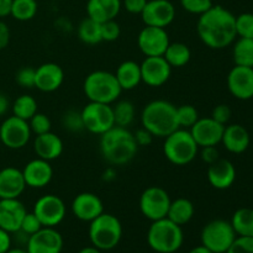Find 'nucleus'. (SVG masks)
Masks as SVG:
<instances>
[{
	"instance_id": "obj_21",
	"label": "nucleus",
	"mask_w": 253,
	"mask_h": 253,
	"mask_svg": "<svg viewBox=\"0 0 253 253\" xmlns=\"http://www.w3.org/2000/svg\"><path fill=\"white\" fill-rule=\"evenodd\" d=\"M27 210L17 199H0V227L10 234L19 231Z\"/></svg>"
},
{
	"instance_id": "obj_43",
	"label": "nucleus",
	"mask_w": 253,
	"mask_h": 253,
	"mask_svg": "<svg viewBox=\"0 0 253 253\" xmlns=\"http://www.w3.org/2000/svg\"><path fill=\"white\" fill-rule=\"evenodd\" d=\"M121 27L115 20H109L101 24V39L106 42H114L120 37Z\"/></svg>"
},
{
	"instance_id": "obj_34",
	"label": "nucleus",
	"mask_w": 253,
	"mask_h": 253,
	"mask_svg": "<svg viewBox=\"0 0 253 253\" xmlns=\"http://www.w3.org/2000/svg\"><path fill=\"white\" fill-rule=\"evenodd\" d=\"M78 37L86 44H96L103 41L101 39V24L94 21L90 17L82 20L78 26Z\"/></svg>"
},
{
	"instance_id": "obj_18",
	"label": "nucleus",
	"mask_w": 253,
	"mask_h": 253,
	"mask_svg": "<svg viewBox=\"0 0 253 253\" xmlns=\"http://www.w3.org/2000/svg\"><path fill=\"white\" fill-rule=\"evenodd\" d=\"M229 91L239 100L253 98V68L235 66L227 76Z\"/></svg>"
},
{
	"instance_id": "obj_26",
	"label": "nucleus",
	"mask_w": 253,
	"mask_h": 253,
	"mask_svg": "<svg viewBox=\"0 0 253 253\" xmlns=\"http://www.w3.org/2000/svg\"><path fill=\"white\" fill-rule=\"evenodd\" d=\"M63 141L52 131L37 135L34 141V151L37 157L48 162L57 160L63 153Z\"/></svg>"
},
{
	"instance_id": "obj_37",
	"label": "nucleus",
	"mask_w": 253,
	"mask_h": 253,
	"mask_svg": "<svg viewBox=\"0 0 253 253\" xmlns=\"http://www.w3.org/2000/svg\"><path fill=\"white\" fill-rule=\"evenodd\" d=\"M198 120H199V113L195 106L189 105V104L177 106V121L179 128L189 130Z\"/></svg>"
},
{
	"instance_id": "obj_46",
	"label": "nucleus",
	"mask_w": 253,
	"mask_h": 253,
	"mask_svg": "<svg viewBox=\"0 0 253 253\" xmlns=\"http://www.w3.org/2000/svg\"><path fill=\"white\" fill-rule=\"evenodd\" d=\"M232 116V110L227 104H219L212 109L211 118L214 119L216 123L221 124V125L226 126L229 124L230 119Z\"/></svg>"
},
{
	"instance_id": "obj_54",
	"label": "nucleus",
	"mask_w": 253,
	"mask_h": 253,
	"mask_svg": "<svg viewBox=\"0 0 253 253\" xmlns=\"http://www.w3.org/2000/svg\"><path fill=\"white\" fill-rule=\"evenodd\" d=\"M189 253H212V252L210 251V250H208L205 246L200 245V246H197L194 247V249L190 250Z\"/></svg>"
},
{
	"instance_id": "obj_52",
	"label": "nucleus",
	"mask_w": 253,
	"mask_h": 253,
	"mask_svg": "<svg viewBox=\"0 0 253 253\" xmlns=\"http://www.w3.org/2000/svg\"><path fill=\"white\" fill-rule=\"evenodd\" d=\"M12 0H0V19L10 15Z\"/></svg>"
},
{
	"instance_id": "obj_15",
	"label": "nucleus",
	"mask_w": 253,
	"mask_h": 253,
	"mask_svg": "<svg viewBox=\"0 0 253 253\" xmlns=\"http://www.w3.org/2000/svg\"><path fill=\"white\" fill-rule=\"evenodd\" d=\"M141 67V78L148 86L158 88L167 83L172 74V67L163 56L146 57Z\"/></svg>"
},
{
	"instance_id": "obj_53",
	"label": "nucleus",
	"mask_w": 253,
	"mask_h": 253,
	"mask_svg": "<svg viewBox=\"0 0 253 253\" xmlns=\"http://www.w3.org/2000/svg\"><path fill=\"white\" fill-rule=\"evenodd\" d=\"M10 108V101L5 94L0 93V116H4Z\"/></svg>"
},
{
	"instance_id": "obj_7",
	"label": "nucleus",
	"mask_w": 253,
	"mask_h": 253,
	"mask_svg": "<svg viewBox=\"0 0 253 253\" xmlns=\"http://www.w3.org/2000/svg\"><path fill=\"white\" fill-rule=\"evenodd\" d=\"M163 153L168 162L174 166H187L197 158L199 146L187 128H177L165 137Z\"/></svg>"
},
{
	"instance_id": "obj_22",
	"label": "nucleus",
	"mask_w": 253,
	"mask_h": 253,
	"mask_svg": "<svg viewBox=\"0 0 253 253\" xmlns=\"http://www.w3.org/2000/svg\"><path fill=\"white\" fill-rule=\"evenodd\" d=\"M64 82V71L59 64L47 62L36 68L35 88L43 93H52L61 88Z\"/></svg>"
},
{
	"instance_id": "obj_14",
	"label": "nucleus",
	"mask_w": 253,
	"mask_h": 253,
	"mask_svg": "<svg viewBox=\"0 0 253 253\" xmlns=\"http://www.w3.org/2000/svg\"><path fill=\"white\" fill-rule=\"evenodd\" d=\"M141 17L146 26L166 29L175 19V7L169 0H148Z\"/></svg>"
},
{
	"instance_id": "obj_11",
	"label": "nucleus",
	"mask_w": 253,
	"mask_h": 253,
	"mask_svg": "<svg viewBox=\"0 0 253 253\" xmlns=\"http://www.w3.org/2000/svg\"><path fill=\"white\" fill-rule=\"evenodd\" d=\"M29 121L16 116H9L0 125V143L10 150H21L31 138Z\"/></svg>"
},
{
	"instance_id": "obj_32",
	"label": "nucleus",
	"mask_w": 253,
	"mask_h": 253,
	"mask_svg": "<svg viewBox=\"0 0 253 253\" xmlns=\"http://www.w3.org/2000/svg\"><path fill=\"white\" fill-rule=\"evenodd\" d=\"M232 57H234L235 66L253 68V39L240 37L234 44Z\"/></svg>"
},
{
	"instance_id": "obj_20",
	"label": "nucleus",
	"mask_w": 253,
	"mask_h": 253,
	"mask_svg": "<svg viewBox=\"0 0 253 253\" xmlns=\"http://www.w3.org/2000/svg\"><path fill=\"white\" fill-rule=\"evenodd\" d=\"M72 212L78 220L90 222L104 212L103 200L94 193L84 192L77 195L71 205Z\"/></svg>"
},
{
	"instance_id": "obj_10",
	"label": "nucleus",
	"mask_w": 253,
	"mask_h": 253,
	"mask_svg": "<svg viewBox=\"0 0 253 253\" xmlns=\"http://www.w3.org/2000/svg\"><path fill=\"white\" fill-rule=\"evenodd\" d=\"M172 199L166 189L161 187H148L140 197V211L151 221L167 217Z\"/></svg>"
},
{
	"instance_id": "obj_41",
	"label": "nucleus",
	"mask_w": 253,
	"mask_h": 253,
	"mask_svg": "<svg viewBox=\"0 0 253 253\" xmlns=\"http://www.w3.org/2000/svg\"><path fill=\"white\" fill-rule=\"evenodd\" d=\"M180 6L189 14L202 15L212 6V0H179Z\"/></svg>"
},
{
	"instance_id": "obj_47",
	"label": "nucleus",
	"mask_w": 253,
	"mask_h": 253,
	"mask_svg": "<svg viewBox=\"0 0 253 253\" xmlns=\"http://www.w3.org/2000/svg\"><path fill=\"white\" fill-rule=\"evenodd\" d=\"M200 158H202L203 162H205L207 165H212V163L216 162L219 160V151H217L216 146H207V147H200Z\"/></svg>"
},
{
	"instance_id": "obj_42",
	"label": "nucleus",
	"mask_w": 253,
	"mask_h": 253,
	"mask_svg": "<svg viewBox=\"0 0 253 253\" xmlns=\"http://www.w3.org/2000/svg\"><path fill=\"white\" fill-rule=\"evenodd\" d=\"M35 79H36V68L32 67H22L15 76L16 83L25 89L35 88Z\"/></svg>"
},
{
	"instance_id": "obj_2",
	"label": "nucleus",
	"mask_w": 253,
	"mask_h": 253,
	"mask_svg": "<svg viewBox=\"0 0 253 253\" xmlns=\"http://www.w3.org/2000/svg\"><path fill=\"white\" fill-rule=\"evenodd\" d=\"M138 151L133 133L128 128L114 126L100 135L101 157L113 166H124L135 158Z\"/></svg>"
},
{
	"instance_id": "obj_5",
	"label": "nucleus",
	"mask_w": 253,
	"mask_h": 253,
	"mask_svg": "<svg viewBox=\"0 0 253 253\" xmlns=\"http://www.w3.org/2000/svg\"><path fill=\"white\" fill-rule=\"evenodd\" d=\"M184 241L182 226L170 221L168 217L152 221L147 232L148 246L157 253H174Z\"/></svg>"
},
{
	"instance_id": "obj_56",
	"label": "nucleus",
	"mask_w": 253,
	"mask_h": 253,
	"mask_svg": "<svg viewBox=\"0 0 253 253\" xmlns=\"http://www.w3.org/2000/svg\"><path fill=\"white\" fill-rule=\"evenodd\" d=\"M6 253H29V252H27V250H24V249H20V247H16V249H10Z\"/></svg>"
},
{
	"instance_id": "obj_31",
	"label": "nucleus",
	"mask_w": 253,
	"mask_h": 253,
	"mask_svg": "<svg viewBox=\"0 0 253 253\" xmlns=\"http://www.w3.org/2000/svg\"><path fill=\"white\" fill-rule=\"evenodd\" d=\"M230 222L237 236L253 237V209L241 208L236 210Z\"/></svg>"
},
{
	"instance_id": "obj_50",
	"label": "nucleus",
	"mask_w": 253,
	"mask_h": 253,
	"mask_svg": "<svg viewBox=\"0 0 253 253\" xmlns=\"http://www.w3.org/2000/svg\"><path fill=\"white\" fill-rule=\"evenodd\" d=\"M10 29L1 19H0V51L5 49L10 42Z\"/></svg>"
},
{
	"instance_id": "obj_44",
	"label": "nucleus",
	"mask_w": 253,
	"mask_h": 253,
	"mask_svg": "<svg viewBox=\"0 0 253 253\" xmlns=\"http://www.w3.org/2000/svg\"><path fill=\"white\" fill-rule=\"evenodd\" d=\"M42 227L43 226H42V224L40 222V220L37 219V216L34 212H26V215H25L24 219H22L20 231L26 234L27 236H31V235L36 234L39 230H41Z\"/></svg>"
},
{
	"instance_id": "obj_48",
	"label": "nucleus",
	"mask_w": 253,
	"mask_h": 253,
	"mask_svg": "<svg viewBox=\"0 0 253 253\" xmlns=\"http://www.w3.org/2000/svg\"><path fill=\"white\" fill-rule=\"evenodd\" d=\"M148 0H121L126 11L133 15H141Z\"/></svg>"
},
{
	"instance_id": "obj_49",
	"label": "nucleus",
	"mask_w": 253,
	"mask_h": 253,
	"mask_svg": "<svg viewBox=\"0 0 253 253\" xmlns=\"http://www.w3.org/2000/svg\"><path fill=\"white\" fill-rule=\"evenodd\" d=\"M133 137H135V141L136 143H137L138 147H146V146H150L151 143H152L155 136H153L150 131L146 130V128L141 127L133 133Z\"/></svg>"
},
{
	"instance_id": "obj_4",
	"label": "nucleus",
	"mask_w": 253,
	"mask_h": 253,
	"mask_svg": "<svg viewBox=\"0 0 253 253\" xmlns=\"http://www.w3.org/2000/svg\"><path fill=\"white\" fill-rule=\"evenodd\" d=\"M83 90L89 101L114 104L120 98L123 89L115 74L106 71H94L85 77Z\"/></svg>"
},
{
	"instance_id": "obj_28",
	"label": "nucleus",
	"mask_w": 253,
	"mask_h": 253,
	"mask_svg": "<svg viewBox=\"0 0 253 253\" xmlns=\"http://www.w3.org/2000/svg\"><path fill=\"white\" fill-rule=\"evenodd\" d=\"M116 79L123 90H132L142 82L141 67L135 61H125L118 67L115 73Z\"/></svg>"
},
{
	"instance_id": "obj_12",
	"label": "nucleus",
	"mask_w": 253,
	"mask_h": 253,
	"mask_svg": "<svg viewBox=\"0 0 253 253\" xmlns=\"http://www.w3.org/2000/svg\"><path fill=\"white\" fill-rule=\"evenodd\" d=\"M43 227H56L64 220L67 208L63 200L54 194H46L39 198L32 210Z\"/></svg>"
},
{
	"instance_id": "obj_13",
	"label": "nucleus",
	"mask_w": 253,
	"mask_h": 253,
	"mask_svg": "<svg viewBox=\"0 0 253 253\" xmlns=\"http://www.w3.org/2000/svg\"><path fill=\"white\" fill-rule=\"evenodd\" d=\"M169 43V36L162 27L145 26L137 36L138 48L146 57L163 56Z\"/></svg>"
},
{
	"instance_id": "obj_57",
	"label": "nucleus",
	"mask_w": 253,
	"mask_h": 253,
	"mask_svg": "<svg viewBox=\"0 0 253 253\" xmlns=\"http://www.w3.org/2000/svg\"><path fill=\"white\" fill-rule=\"evenodd\" d=\"M53 1H61V0H53Z\"/></svg>"
},
{
	"instance_id": "obj_39",
	"label": "nucleus",
	"mask_w": 253,
	"mask_h": 253,
	"mask_svg": "<svg viewBox=\"0 0 253 253\" xmlns=\"http://www.w3.org/2000/svg\"><path fill=\"white\" fill-rule=\"evenodd\" d=\"M31 132L35 135H42V133L49 132L52 128V123L46 114H42L37 111L34 116L29 120Z\"/></svg>"
},
{
	"instance_id": "obj_16",
	"label": "nucleus",
	"mask_w": 253,
	"mask_h": 253,
	"mask_svg": "<svg viewBox=\"0 0 253 253\" xmlns=\"http://www.w3.org/2000/svg\"><path fill=\"white\" fill-rule=\"evenodd\" d=\"M29 253H61L63 250V237L54 227H42L27 240Z\"/></svg>"
},
{
	"instance_id": "obj_51",
	"label": "nucleus",
	"mask_w": 253,
	"mask_h": 253,
	"mask_svg": "<svg viewBox=\"0 0 253 253\" xmlns=\"http://www.w3.org/2000/svg\"><path fill=\"white\" fill-rule=\"evenodd\" d=\"M11 249V234L0 227V253H6Z\"/></svg>"
},
{
	"instance_id": "obj_45",
	"label": "nucleus",
	"mask_w": 253,
	"mask_h": 253,
	"mask_svg": "<svg viewBox=\"0 0 253 253\" xmlns=\"http://www.w3.org/2000/svg\"><path fill=\"white\" fill-rule=\"evenodd\" d=\"M226 253H253V237L236 236Z\"/></svg>"
},
{
	"instance_id": "obj_33",
	"label": "nucleus",
	"mask_w": 253,
	"mask_h": 253,
	"mask_svg": "<svg viewBox=\"0 0 253 253\" xmlns=\"http://www.w3.org/2000/svg\"><path fill=\"white\" fill-rule=\"evenodd\" d=\"M11 110L14 116L29 121L39 111V105L34 96L29 95V94H22L19 98L15 99Z\"/></svg>"
},
{
	"instance_id": "obj_9",
	"label": "nucleus",
	"mask_w": 253,
	"mask_h": 253,
	"mask_svg": "<svg viewBox=\"0 0 253 253\" xmlns=\"http://www.w3.org/2000/svg\"><path fill=\"white\" fill-rule=\"evenodd\" d=\"M81 114L84 128L94 135H103L115 126L113 106L110 104L89 101Z\"/></svg>"
},
{
	"instance_id": "obj_29",
	"label": "nucleus",
	"mask_w": 253,
	"mask_h": 253,
	"mask_svg": "<svg viewBox=\"0 0 253 253\" xmlns=\"http://www.w3.org/2000/svg\"><path fill=\"white\" fill-rule=\"evenodd\" d=\"M194 214V204L189 199L178 198V199L170 202L167 217L174 224L179 225V226H184L193 219Z\"/></svg>"
},
{
	"instance_id": "obj_40",
	"label": "nucleus",
	"mask_w": 253,
	"mask_h": 253,
	"mask_svg": "<svg viewBox=\"0 0 253 253\" xmlns=\"http://www.w3.org/2000/svg\"><path fill=\"white\" fill-rule=\"evenodd\" d=\"M62 124H63L64 128H67L68 131H72V132H79V131L84 130L83 119H82L81 111H66L63 118H62Z\"/></svg>"
},
{
	"instance_id": "obj_27",
	"label": "nucleus",
	"mask_w": 253,
	"mask_h": 253,
	"mask_svg": "<svg viewBox=\"0 0 253 253\" xmlns=\"http://www.w3.org/2000/svg\"><path fill=\"white\" fill-rule=\"evenodd\" d=\"M121 7V0H88L85 9L88 17L103 24L109 20H115Z\"/></svg>"
},
{
	"instance_id": "obj_25",
	"label": "nucleus",
	"mask_w": 253,
	"mask_h": 253,
	"mask_svg": "<svg viewBox=\"0 0 253 253\" xmlns=\"http://www.w3.org/2000/svg\"><path fill=\"white\" fill-rule=\"evenodd\" d=\"M221 143L229 152L240 155L250 147L251 136L245 126L240 124H231V125L225 126Z\"/></svg>"
},
{
	"instance_id": "obj_35",
	"label": "nucleus",
	"mask_w": 253,
	"mask_h": 253,
	"mask_svg": "<svg viewBox=\"0 0 253 253\" xmlns=\"http://www.w3.org/2000/svg\"><path fill=\"white\" fill-rule=\"evenodd\" d=\"M39 10L37 0H12L10 15L17 21H30Z\"/></svg>"
},
{
	"instance_id": "obj_19",
	"label": "nucleus",
	"mask_w": 253,
	"mask_h": 253,
	"mask_svg": "<svg viewBox=\"0 0 253 253\" xmlns=\"http://www.w3.org/2000/svg\"><path fill=\"white\" fill-rule=\"evenodd\" d=\"M22 175L26 187L32 189H42L51 183L53 178V168L48 161L37 157L25 165Z\"/></svg>"
},
{
	"instance_id": "obj_36",
	"label": "nucleus",
	"mask_w": 253,
	"mask_h": 253,
	"mask_svg": "<svg viewBox=\"0 0 253 253\" xmlns=\"http://www.w3.org/2000/svg\"><path fill=\"white\" fill-rule=\"evenodd\" d=\"M113 111L116 126L127 128V126H130L135 120L136 109L130 100L118 101L113 106Z\"/></svg>"
},
{
	"instance_id": "obj_1",
	"label": "nucleus",
	"mask_w": 253,
	"mask_h": 253,
	"mask_svg": "<svg viewBox=\"0 0 253 253\" xmlns=\"http://www.w3.org/2000/svg\"><path fill=\"white\" fill-rule=\"evenodd\" d=\"M236 16L221 5H212L199 15L197 32L203 43L211 49L229 47L236 40Z\"/></svg>"
},
{
	"instance_id": "obj_55",
	"label": "nucleus",
	"mask_w": 253,
	"mask_h": 253,
	"mask_svg": "<svg viewBox=\"0 0 253 253\" xmlns=\"http://www.w3.org/2000/svg\"><path fill=\"white\" fill-rule=\"evenodd\" d=\"M78 253H101V251L94 246H88V247H84V249H82Z\"/></svg>"
},
{
	"instance_id": "obj_23",
	"label": "nucleus",
	"mask_w": 253,
	"mask_h": 253,
	"mask_svg": "<svg viewBox=\"0 0 253 253\" xmlns=\"http://www.w3.org/2000/svg\"><path fill=\"white\" fill-rule=\"evenodd\" d=\"M236 180V168L229 160L219 158L208 168V182L217 190H226Z\"/></svg>"
},
{
	"instance_id": "obj_3",
	"label": "nucleus",
	"mask_w": 253,
	"mask_h": 253,
	"mask_svg": "<svg viewBox=\"0 0 253 253\" xmlns=\"http://www.w3.org/2000/svg\"><path fill=\"white\" fill-rule=\"evenodd\" d=\"M141 124L142 127L150 131L155 137H167L169 133L179 128L177 106L162 99L150 101L141 113Z\"/></svg>"
},
{
	"instance_id": "obj_8",
	"label": "nucleus",
	"mask_w": 253,
	"mask_h": 253,
	"mask_svg": "<svg viewBox=\"0 0 253 253\" xmlns=\"http://www.w3.org/2000/svg\"><path fill=\"white\" fill-rule=\"evenodd\" d=\"M236 236L237 235L231 222L216 219L208 222L203 227L200 240L203 246L207 247L212 253H226Z\"/></svg>"
},
{
	"instance_id": "obj_24",
	"label": "nucleus",
	"mask_w": 253,
	"mask_h": 253,
	"mask_svg": "<svg viewBox=\"0 0 253 253\" xmlns=\"http://www.w3.org/2000/svg\"><path fill=\"white\" fill-rule=\"evenodd\" d=\"M26 188L21 169L15 167L0 169V199H17Z\"/></svg>"
},
{
	"instance_id": "obj_17",
	"label": "nucleus",
	"mask_w": 253,
	"mask_h": 253,
	"mask_svg": "<svg viewBox=\"0 0 253 253\" xmlns=\"http://www.w3.org/2000/svg\"><path fill=\"white\" fill-rule=\"evenodd\" d=\"M224 128V125L216 123L210 116V118H199V120L189 128V131L200 148L207 146H217L221 143Z\"/></svg>"
},
{
	"instance_id": "obj_30",
	"label": "nucleus",
	"mask_w": 253,
	"mask_h": 253,
	"mask_svg": "<svg viewBox=\"0 0 253 253\" xmlns=\"http://www.w3.org/2000/svg\"><path fill=\"white\" fill-rule=\"evenodd\" d=\"M163 57L172 68H180L189 63L190 58H192V51L185 43L173 42V43L168 44Z\"/></svg>"
},
{
	"instance_id": "obj_38",
	"label": "nucleus",
	"mask_w": 253,
	"mask_h": 253,
	"mask_svg": "<svg viewBox=\"0 0 253 253\" xmlns=\"http://www.w3.org/2000/svg\"><path fill=\"white\" fill-rule=\"evenodd\" d=\"M236 34L242 39H253V14L242 12L236 16Z\"/></svg>"
},
{
	"instance_id": "obj_6",
	"label": "nucleus",
	"mask_w": 253,
	"mask_h": 253,
	"mask_svg": "<svg viewBox=\"0 0 253 253\" xmlns=\"http://www.w3.org/2000/svg\"><path fill=\"white\" fill-rule=\"evenodd\" d=\"M89 224V240L91 246L100 251H110L120 244L123 225L115 215L104 211Z\"/></svg>"
}]
</instances>
